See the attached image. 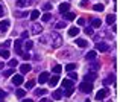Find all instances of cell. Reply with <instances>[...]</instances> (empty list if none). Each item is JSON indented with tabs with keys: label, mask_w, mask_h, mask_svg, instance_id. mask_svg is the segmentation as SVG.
I'll return each instance as SVG.
<instances>
[{
	"label": "cell",
	"mask_w": 120,
	"mask_h": 102,
	"mask_svg": "<svg viewBox=\"0 0 120 102\" xmlns=\"http://www.w3.org/2000/svg\"><path fill=\"white\" fill-rule=\"evenodd\" d=\"M50 38H52V47L53 49H58V47L62 46V38L58 32H52L50 34Z\"/></svg>",
	"instance_id": "cell-1"
},
{
	"label": "cell",
	"mask_w": 120,
	"mask_h": 102,
	"mask_svg": "<svg viewBox=\"0 0 120 102\" xmlns=\"http://www.w3.org/2000/svg\"><path fill=\"white\" fill-rule=\"evenodd\" d=\"M79 90L82 93H90V91L93 90V85H91V82H82L79 85Z\"/></svg>",
	"instance_id": "cell-2"
},
{
	"label": "cell",
	"mask_w": 120,
	"mask_h": 102,
	"mask_svg": "<svg viewBox=\"0 0 120 102\" xmlns=\"http://www.w3.org/2000/svg\"><path fill=\"white\" fill-rule=\"evenodd\" d=\"M30 32H32L34 35H40L41 32H43V26L38 23H34L32 26H30Z\"/></svg>",
	"instance_id": "cell-3"
},
{
	"label": "cell",
	"mask_w": 120,
	"mask_h": 102,
	"mask_svg": "<svg viewBox=\"0 0 120 102\" xmlns=\"http://www.w3.org/2000/svg\"><path fill=\"white\" fill-rule=\"evenodd\" d=\"M109 49H111V47H109V44H106V43H102V41L96 44V50H99V52H108Z\"/></svg>",
	"instance_id": "cell-4"
},
{
	"label": "cell",
	"mask_w": 120,
	"mask_h": 102,
	"mask_svg": "<svg viewBox=\"0 0 120 102\" xmlns=\"http://www.w3.org/2000/svg\"><path fill=\"white\" fill-rule=\"evenodd\" d=\"M108 94H109V90H108V88H102V90H100L99 93L96 94V99L100 101V99H103V98H106Z\"/></svg>",
	"instance_id": "cell-5"
},
{
	"label": "cell",
	"mask_w": 120,
	"mask_h": 102,
	"mask_svg": "<svg viewBox=\"0 0 120 102\" xmlns=\"http://www.w3.org/2000/svg\"><path fill=\"white\" fill-rule=\"evenodd\" d=\"M30 3H32V0H15V5L18 8H27Z\"/></svg>",
	"instance_id": "cell-6"
},
{
	"label": "cell",
	"mask_w": 120,
	"mask_h": 102,
	"mask_svg": "<svg viewBox=\"0 0 120 102\" xmlns=\"http://www.w3.org/2000/svg\"><path fill=\"white\" fill-rule=\"evenodd\" d=\"M96 78H97V75L94 72H88L87 75H85V78H84V82H93Z\"/></svg>",
	"instance_id": "cell-7"
},
{
	"label": "cell",
	"mask_w": 120,
	"mask_h": 102,
	"mask_svg": "<svg viewBox=\"0 0 120 102\" xmlns=\"http://www.w3.org/2000/svg\"><path fill=\"white\" fill-rule=\"evenodd\" d=\"M9 20H2L0 21V32H6L8 31V27H9Z\"/></svg>",
	"instance_id": "cell-8"
},
{
	"label": "cell",
	"mask_w": 120,
	"mask_h": 102,
	"mask_svg": "<svg viewBox=\"0 0 120 102\" xmlns=\"http://www.w3.org/2000/svg\"><path fill=\"white\" fill-rule=\"evenodd\" d=\"M47 81H49V73L43 72L40 75V78H38V82H40V84H44V82H47Z\"/></svg>",
	"instance_id": "cell-9"
},
{
	"label": "cell",
	"mask_w": 120,
	"mask_h": 102,
	"mask_svg": "<svg viewBox=\"0 0 120 102\" xmlns=\"http://www.w3.org/2000/svg\"><path fill=\"white\" fill-rule=\"evenodd\" d=\"M12 82H14V85H21L23 84V76L21 75H15L14 78H12Z\"/></svg>",
	"instance_id": "cell-10"
},
{
	"label": "cell",
	"mask_w": 120,
	"mask_h": 102,
	"mask_svg": "<svg viewBox=\"0 0 120 102\" xmlns=\"http://www.w3.org/2000/svg\"><path fill=\"white\" fill-rule=\"evenodd\" d=\"M75 17H76V14H73V12H65L62 21H71V20H75Z\"/></svg>",
	"instance_id": "cell-11"
},
{
	"label": "cell",
	"mask_w": 120,
	"mask_h": 102,
	"mask_svg": "<svg viewBox=\"0 0 120 102\" xmlns=\"http://www.w3.org/2000/svg\"><path fill=\"white\" fill-rule=\"evenodd\" d=\"M62 93H64V90H55V91H53V94H52V96H53V99L59 101V99H61L62 96H64Z\"/></svg>",
	"instance_id": "cell-12"
},
{
	"label": "cell",
	"mask_w": 120,
	"mask_h": 102,
	"mask_svg": "<svg viewBox=\"0 0 120 102\" xmlns=\"http://www.w3.org/2000/svg\"><path fill=\"white\" fill-rule=\"evenodd\" d=\"M68 9H70V5H68V3H61V5H59V12H62V14L68 12Z\"/></svg>",
	"instance_id": "cell-13"
},
{
	"label": "cell",
	"mask_w": 120,
	"mask_h": 102,
	"mask_svg": "<svg viewBox=\"0 0 120 102\" xmlns=\"http://www.w3.org/2000/svg\"><path fill=\"white\" fill-rule=\"evenodd\" d=\"M15 53H18V55H23V50H21V40L15 41Z\"/></svg>",
	"instance_id": "cell-14"
},
{
	"label": "cell",
	"mask_w": 120,
	"mask_h": 102,
	"mask_svg": "<svg viewBox=\"0 0 120 102\" xmlns=\"http://www.w3.org/2000/svg\"><path fill=\"white\" fill-rule=\"evenodd\" d=\"M73 87V81L71 79H64L62 81V88H71Z\"/></svg>",
	"instance_id": "cell-15"
},
{
	"label": "cell",
	"mask_w": 120,
	"mask_h": 102,
	"mask_svg": "<svg viewBox=\"0 0 120 102\" xmlns=\"http://www.w3.org/2000/svg\"><path fill=\"white\" fill-rule=\"evenodd\" d=\"M79 27H76V26H75V27H70V29H68V35H70V37H76V35L78 34H79Z\"/></svg>",
	"instance_id": "cell-16"
},
{
	"label": "cell",
	"mask_w": 120,
	"mask_h": 102,
	"mask_svg": "<svg viewBox=\"0 0 120 102\" xmlns=\"http://www.w3.org/2000/svg\"><path fill=\"white\" fill-rule=\"evenodd\" d=\"M20 72H21V75H24V73H27V72H30V66L27 64H23V66H20Z\"/></svg>",
	"instance_id": "cell-17"
},
{
	"label": "cell",
	"mask_w": 120,
	"mask_h": 102,
	"mask_svg": "<svg viewBox=\"0 0 120 102\" xmlns=\"http://www.w3.org/2000/svg\"><path fill=\"white\" fill-rule=\"evenodd\" d=\"M96 56H97L96 50H90V52L87 53V56H85V58H87V59H90V61H93V59H96Z\"/></svg>",
	"instance_id": "cell-18"
},
{
	"label": "cell",
	"mask_w": 120,
	"mask_h": 102,
	"mask_svg": "<svg viewBox=\"0 0 120 102\" xmlns=\"http://www.w3.org/2000/svg\"><path fill=\"white\" fill-rule=\"evenodd\" d=\"M58 81H59V78H58V76H52V78H50L49 79V84H50V87H55V85L56 84H58Z\"/></svg>",
	"instance_id": "cell-19"
},
{
	"label": "cell",
	"mask_w": 120,
	"mask_h": 102,
	"mask_svg": "<svg viewBox=\"0 0 120 102\" xmlns=\"http://www.w3.org/2000/svg\"><path fill=\"white\" fill-rule=\"evenodd\" d=\"M76 44H78L79 47H87V44H88V43L84 40V38H78V40H76Z\"/></svg>",
	"instance_id": "cell-20"
},
{
	"label": "cell",
	"mask_w": 120,
	"mask_h": 102,
	"mask_svg": "<svg viewBox=\"0 0 120 102\" xmlns=\"http://www.w3.org/2000/svg\"><path fill=\"white\" fill-rule=\"evenodd\" d=\"M0 56H2L3 59H8V58H9V52H8V49H2V50H0Z\"/></svg>",
	"instance_id": "cell-21"
},
{
	"label": "cell",
	"mask_w": 120,
	"mask_h": 102,
	"mask_svg": "<svg viewBox=\"0 0 120 102\" xmlns=\"http://www.w3.org/2000/svg\"><path fill=\"white\" fill-rule=\"evenodd\" d=\"M38 17H40V11L38 9H34V11L30 12V18H32V20H37Z\"/></svg>",
	"instance_id": "cell-22"
},
{
	"label": "cell",
	"mask_w": 120,
	"mask_h": 102,
	"mask_svg": "<svg viewBox=\"0 0 120 102\" xmlns=\"http://www.w3.org/2000/svg\"><path fill=\"white\" fill-rule=\"evenodd\" d=\"M112 82H114V76H108V78L103 79V84L105 85H109V84H112Z\"/></svg>",
	"instance_id": "cell-23"
},
{
	"label": "cell",
	"mask_w": 120,
	"mask_h": 102,
	"mask_svg": "<svg viewBox=\"0 0 120 102\" xmlns=\"http://www.w3.org/2000/svg\"><path fill=\"white\" fill-rule=\"evenodd\" d=\"M100 24H102V21H100L99 18H94V20L91 21V26L93 27H100Z\"/></svg>",
	"instance_id": "cell-24"
},
{
	"label": "cell",
	"mask_w": 120,
	"mask_h": 102,
	"mask_svg": "<svg viewBox=\"0 0 120 102\" xmlns=\"http://www.w3.org/2000/svg\"><path fill=\"white\" fill-rule=\"evenodd\" d=\"M65 24H67V21H59L55 24V29H62V27H65Z\"/></svg>",
	"instance_id": "cell-25"
},
{
	"label": "cell",
	"mask_w": 120,
	"mask_h": 102,
	"mask_svg": "<svg viewBox=\"0 0 120 102\" xmlns=\"http://www.w3.org/2000/svg\"><path fill=\"white\" fill-rule=\"evenodd\" d=\"M32 47H34V43H32V41H29V40H27L26 43H24V49H26V50H30Z\"/></svg>",
	"instance_id": "cell-26"
},
{
	"label": "cell",
	"mask_w": 120,
	"mask_h": 102,
	"mask_svg": "<svg viewBox=\"0 0 120 102\" xmlns=\"http://www.w3.org/2000/svg\"><path fill=\"white\" fill-rule=\"evenodd\" d=\"M114 21H116V17H114V15H108V17H106V23H108V24H112V23H114Z\"/></svg>",
	"instance_id": "cell-27"
},
{
	"label": "cell",
	"mask_w": 120,
	"mask_h": 102,
	"mask_svg": "<svg viewBox=\"0 0 120 102\" xmlns=\"http://www.w3.org/2000/svg\"><path fill=\"white\" fill-rule=\"evenodd\" d=\"M73 53H71V49H65L64 52H62V56H65V58H68V56H71Z\"/></svg>",
	"instance_id": "cell-28"
},
{
	"label": "cell",
	"mask_w": 120,
	"mask_h": 102,
	"mask_svg": "<svg viewBox=\"0 0 120 102\" xmlns=\"http://www.w3.org/2000/svg\"><path fill=\"white\" fill-rule=\"evenodd\" d=\"M50 18H52V15H50L49 12H46V14L41 17V20H43V21H50Z\"/></svg>",
	"instance_id": "cell-29"
},
{
	"label": "cell",
	"mask_w": 120,
	"mask_h": 102,
	"mask_svg": "<svg viewBox=\"0 0 120 102\" xmlns=\"http://www.w3.org/2000/svg\"><path fill=\"white\" fill-rule=\"evenodd\" d=\"M97 69H99V64H97V63H91V66H90V70H91V72L96 73Z\"/></svg>",
	"instance_id": "cell-30"
},
{
	"label": "cell",
	"mask_w": 120,
	"mask_h": 102,
	"mask_svg": "<svg viewBox=\"0 0 120 102\" xmlns=\"http://www.w3.org/2000/svg\"><path fill=\"white\" fill-rule=\"evenodd\" d=\"M15 94H17L18 98H21V99H23L24 94H26V90H17V91H15Z\"/></svg>",
	"instance_id": "cell-31"
},
{
	"label": "cell",
	"mask_w": 120,
	"mask_h": 102,
	"mask_svg": "<svg viewBox=\"0 0 120 102\" xmlns=\"http://www.w3.org/2000/svg\"><path fill=\"white\" fill-rule=\"evenodd\" d=\"M35 94L37 96H44V94H46V90H44V88H38V90H35Z\"/></svg>",
	"instance_id": "cell-32"
},
{
	"label": "cell",
	"mask_w": 120,
	"mask_h": 102,
	"mask_svg": "<svg viewBox=\"0 0 120 102\" xmlns=\"http://www.w3.org/2000/svg\"><path fill=\"white\" fill-rule=\"evenodd\" d=\"M11 75H14V69H8L3 72V76H11Z\"/></svg>",
	"instance_id": "cell-33"
},
{
	"label": "cell",
	"mask_w": 120,
	"mask_h": 102,
	"mask_svg": "<svg viewBox=\"0 0 120 102\" xmlns=\"http://www.w3.org/2000/svg\"><path fill=\"white\" fill-rule=\"evenodd\" d=\"M61 72H62L61 66H55V67H53V73H55V75H58V73H61Z\"/></svg>",
	"instance_id": "cell-34"
},
{
	"label": "cell",
	"mask_w": 120,
	"mask_h": 102,
	"mask_svg": "<svg viewBox=\"0 0 120 102\" xmlns=\"http://www.w3.org/2000/svg\"><path fill=\"white\" fill-rule=\"evenodd\" d=\"M34 85H35V82H34V81H27V82H26V90L34 88Z\"/></svg>",
	"instance_id": "cell-35"
},
{
	"label": "cell",
	"mask_w": 120,
	"mask_h": 102,
	"mask_svg": "<svg viewBox=\"0 0 120 102\" xmlns=\"http://www.w3.org/2000/svg\"><path fill=\"white\" fill-rule=\"evenodd\" d=\"M15 17H27V12H20V11H15Z\"/></svg>",
	"instance_id": "cell-36"
},
{
	"label": "cell",
	"mask_w": 120,
	"mask_h": 102,
	"mask_svg": "<svg viewBox=\"0 0 120 102\" xmlns=\"http://www.w3.org/2000/svg\"><path fill=\"white\" fill-rule=\"evenodd\" d=\"M68 70V72H71V70H75L76 69V64H75V63H70V64H67V67H65Z\"/></svg>",
	"instance_id": "cell-37"
},
{
	"label": "cell",
	"mask_w": 120,
	"mask_h": 102,
	"mask_svg": "<svg viewBox=\"0 0 120 102\" xmlns=\"http://www.w3.org/2000/svg\"><path fill=\"white\" fill-rule=\"evenodd\" d=\"M43 9H44V11H50V9H52V3H44V5H43Z\"/></svg>",
	"instance_id": "cell-38"
},
{
	"label": "cell",
	"mask_w": 120,
	"mask_h": 102,
	"mask_svg": "<svg viewBox=\"0 0 120 102\" xmlns=\"http://www.w3.org/2000/svg\"><path fill=\"white\" fill-rule=\"evenodd\" d=\"M9 66H11V69H14L15 66H18V61L17 59H9Z\"/></svg>",
	"instance_id": "cell-39"
},
{
	"label": "cell",
	"mask_w": 120,
	"mask_h": 102,
	"mask_svg": "<svg viewBox=\"0 0 120 102\" xmlns=\"http://www.w3.org/2000/svg\"><path fill=\"white\" fill-rule=\"evenodd\" d=\"M71 93H73V87H71V88H65V93H62V94H65V96H71Z\"/></svg>",
	"instance_id": "cell-40"
},
{
	"label": "cell",
	"mask_w": 120,
	"mask_h": 102,
	"mask_svg": "<svg viewBox=\"0 0 120 102\" xmlns=\"http://www.w3.org/2000/svg\"><path fill=\"white\" fill-rule=\"evenodd\" d=\"M5 14H6L5 6H3V5H0V17H5Z\"/></svg>",
	"instance_id": "cell-41"
},
{
	"label": "cell",
	"mask_w": 120,
	"mask_h": 102,
	"mask_svg": "<svg viewBox=\"0 0 120 102\" xmlns=\"http://www.w3.org/2000/svg\"><path fill=\"white\" fill-rule=\"evenodd\" d=\"M94 11H97V12H102L103 11V5H94Z\"/></svg>",
	"instance_id": "cell-42"
},
{
	"label": "cell",
	"mask_w": 120,
	"mask_h": 102,
	"mask_svg": "<svg viewBox=\"0 0 120 102\" xmlns=\"http://www.w3.org/2000/svg\"><path fill=\"white\" fill-rule=\"evenodd\" d=\"M85 34L87 35H93V27H87V29H85Z\"/></svg>",
	"instance_id": "cell-43"
},
{
	"label": "cell",
	"mask_w": 120,
	"mask_h": 102,
	"mask_svg": "<svg viewBox=\"0 0 120 102\" xmlns=\"http://www.w3.org/2000/svg\"><path fill=\"white\" fill-rule=\"evenodd\" d=\"M68 78H71V79H76V78H78V75H76V73H73V72H70V73H68Z\"/></svg>",
	"instance_id": "cell-44"
},
{
	"label": "cell",
	"mask_w": 120,
	"mask_h": 102,
	"mask_svg": "<svg viewBox=\"0 0 120 102\" xmlns=\"http://www.w3.org/2000/svg\"><path fill=\"white\" fill-rule=\"evenodd\" d=\"M78 24H79V26H84L85 24V18H79V20H78Z\"/></svg>",
	"instance_id": "cell-45"
},
{
	"label": "cell",
	"mask_w": 120,
	"mask_h": 102,
	"mask_svg": "<svg viewBox=\"0 0 120 102\" xmlns=\"http://www.w3.org/2000/svg\"><path fill=\"white\" fill-rule=\"evenodd\" d=\"M9 46H11V41H5V43H3V47H5V49H8Z\"/></svg>",
	"instance_id": "cell-46"
},
{
	"label": "cell",
	"mask_w": 120,
	"mask_h": 102,
	"mask_svg": "<svg viewBox=\"0 0 120 102\" xmlns=\"http://www.w3.org/2000/svg\"><path fill=\"white\" fill-rule=\"evenodd\" d=\"M27 37H29V34H27V32H23V34H21V40H26Z\"/></svg>",
	"instance_id": "cell-47"
},
{
	"label": "cell",
	"mask_w": 120,
	"mask_h": 102,
	"mask_svg": "<svg viewBox=\"0 0 120 102\" xmlns=\"http://www.w3.org/2000/svg\"><path fill=\"white\" fill-rule=\"evenodd\" d=\"M3 98H6V91H2V90H0V99H3Z\"/></svg>",
	"instance_id": "cell-48"
},
{
	"label": "cell",
	"mask_w": 120,
	"mask_h": 102,
	"mask_svg": "<svg viewBox=\"0 0 120 102\" xmlns=\"http://www.w3.org/2000/svg\"><path fill=\"white\" fill-rule=\"evenodd\" d=\"M40 40H41V43H47V37H41Z\"/></svg>",
	"instance_id": "cell-49"
},
{
	"label": "cell",
	"mask_w": 120,
	"mask_h": 102,
	"mask_svg": "<svg viewBox=\"0 0 120 102\" xmlns=\"http://www.w3.org/2000/svg\"><path fill=\"white\" fill-rule=\"evenodd\" d=\"M23 58H24V59H29L30 55H29V53H23Z\"/></svg>",
	"instance_id": "cell-50"
},
{
	"label": "cell",
	"mask_w": 120,
	"mask_h": 102,
	"mask_svg": "<svg viewBox=\"0 0 120 102\" xmlns=\"http://www.w3.org/2000/svg\"><path fill=\"white\" fill-rule=\"evenodd\" d=\"M21 102H34V101H32V99H23Z\"/></svg>",
	"instance_id": "cell-51"
},
{
	"label": "cell",
	"mask_w": 120,
	"mask_h": 102,
	"mask_svg": "<svg viewBox=\"0 0 120 102\" xmlns=\"http://www.w3.org/2000/svg\"><path fill=\"white\" fill-rule=\"evenodd\" d=\"M40 102H49V99H46V98H43V99H41Z\"/></svg>",
	"instance_id": "cell-52"
},
{
	"label": "cell",
	"mask_w": 120,
	"mask_h": 102,
	"mask_svg": "<svg viewBox=\"0 0 120 102\" xmlns=\"http://www.w3.org/2000/svg\"><path fill=\"white\" fill-rule=\"evenodd\" d=\"M85 102H90V101H85Z\"/></svg>",
	"instance_id": "cell-53"
},
{
	"label": "cell",
	"mask_w": 120,
	"mask_h": 102,
	"mask_svg": "<svg viewBox=\"0 0 120 102\" xmlns=\"http://www.w3.org/2000/svg\"><path fill=\"white\" fill-rule=\"evenodd\" d=\"M0 102H2V101H0Z\"/></svg>",
	"instance_id": "cell-54"
}]
</instances>
